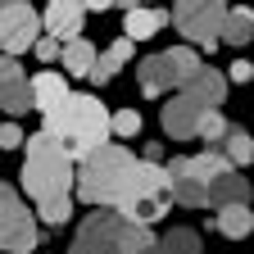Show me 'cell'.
Returning <instances> with one entry per match:
<instances>
[{"label": "cell", "instance_id": "cell-13", "mask_svg": "<svg viewBox=\"0 0 254 254\" xmlns=\"http://www.w3.org/2000/svg\"><path fill=\"white\" fill-rule=\"evenodd\" d=\"M132 50H136V46L127 41V37L109 41L105 50H95V64H91V73H86V77H91L95 86H109V82H114V77L127 68V64H132Z\"/></svg>", "mask_w": 254, "mask_h": 254}, {"label": "cell", "instance_id": "cell-11", "mask_svg": "<svg viewBox=\"0 0 254 254\" xmlns=\"http://www.w3.org/2000/svg\"><path fill=\"white\" fill-rule=\"evenodd\" d=\"M82 23H86V5L82 0H46V14H41V32L55 37L59 46L82 37Z\"/></svg>", "mask_w": 254, "mask_h": 254}, {"label": "cell", "instance_id": "cell-29", "mask_svg": "<svg viewBox=\"0 0 254 254\" xmlns=\"http://www.w3.org/2000/svg\"><path fill=\"white\" fill-rule=\"evenodd\" d=\"M141 159H145V164H164V145H154V141H141Z\"/></svg>", "mask_w": 254, "mask_h": 254}, {"label": "cell", "instance_id": "cell-26", "mask_svg": "<svg viewBox=\"0 0 254 254\" xmlns=\"http://www.w3.org/2000/svg\"><path fill=\"white\" fill-rule=\"evenodd\" d=\"M27 136H23V127L18 123H0V150H18Z\"/></svg>", "mask_w": 254, "mask_h": 254}, {"label": "cell", "instance_id": "cell-27", "mask_svg": "<svg viewBox=\"0 0 254 254\" xmlns=\"http://www.w3.org/2000/svg\"><path fill=\"white\" fill-rule=\"evenodd\" d=\"M32 50H37L41 64H55V59H59V41H55V37H37V41H32Z\"/></svg>", "mask_w": 254, "mask_h": 254}, {"label": "cell", "instance_id": "cell-25", "mask_svg": "<svg viewBox=\"0 0 254 254\" xmlns=\"http://www.w3.org/2000/svg\"><path fill=\"white\" fill-rule=\"evenodd\" d=\"M109 132H118V136H141V114H136V109L109 114Z\"/></svg>", "mask_w": 254, "mask_h": 254}, {"label": "cell", "instance_id": "cell-28", "mask_svg": "<svg viewBox=\"0 0 254 254\" xmlns=\"http://www.w3.org/2000/svg\"><path fill=\"white\" fill-rule=\"evenodd\" d=\"M222 77H227V82H250V77H254V68H250V59H236Z\"/></svg>", "mask_w": 254, "mask_h": 254}, {"label": "cell", "instance_id": "cell-14", "mask_svg": "<svg viewBox=\"0 0 254 254\" xmlns=\"http://www.w3.org/2000/svg\"><path fill=\"white\" fill-rule=\"evenodd\" d=\"M164 173H168V182H173V200H177V204H186V209H209V186L182 168V154L168 159Z\"/></svg>", "mask_w": 254, "mask_h": 254}, {"label": "cell", "instance_id": "cell-16", "mask_svg": "<svg viewBox=\"0 0 254 254\" xmlns=\"http://www.w3.org/2000/svg\"><path fill=\"white\" fill-rule=\"evenodd\" d=\"M182 91H190V95H195V100H200L204 109H218L222 100H227V77H222V73L213 68V64H200V68L190 73V82H186Z\"/></svg>", "mask_w": 254, "mask_h": 254}, {"label": "cell", "instance_id": "cell-15", "mask_svg": "<svg viewBox=\"0 0 254 254\" xmlns=\"http://www.w3.org/2000/svg\"><path fill=\"white\" fill-rule=\"evenodd\" d=\"M164 27H168V14H164V9H154V5H136V9H127V14H123V37L132 41V46L159 37Z\"/></svg>", "mask_w": 254, "mask_h": 254}, {"label": "cell", "instance_id": "cell-31", "mask_svg": "<svg viewBox=\"0 0 254 254\" xmlns=\"http://www.w3.org/2000/svg\"><path fill=\"white\" fill-rule=\"evenodd\" d=\"M145 254H168V250H164V245H159V236H154V245H150Z\"/></svg>", "mask_w": 254, "mask_h": 254}, {"label": "cell", "instance_id": "cell-21", "mask_svg": "<svg viewBox=\"0 0 254 254\" xmlns=\"http://www.w3.org/2000/svg\"><path fill=\"white\" fill-rule=\"evenodd\" d=\"M59 59H64V73H68V77H86L91 64H95V46L86 37H73V41L59 46Z\"/></svg>", "mask_w": 254, "mask_h": 254}, {"label": "cell", "instance_id": "cell-20", "mask_svg": "<svg viewBox=\"0 0 254 254\" xmlns=\"http://www.w3.org/2000/svg\"><path fill=\"white\" fill-rule=\"evenodd\" d=\"M254 37V14L245 5H227V14H222V32H218V41H227V46H250Z\"/></svg>", "mask_w": 254, "mask_h": 254}, {"label": "cell", "instance_id": "cell-10", "mask_svg": "<svg viewBox=\"0 0 254 254\" xmlns=\"http://www.w3.org/2000/svg\"><path fill=\"white\" fill-rule=\"evenodd\" d=\"M200 118H204V105H200L190 91H177L173 100L164 105V114H159V123H164V132H168L173 141H195Z\"/></svg>", "mask_w": 254, "mask_h": 254}, {"label": "cell", "instance_id": "cell-32", "mask_svg": "<svg viewBox=\"0 0 254 254\" xmlns=\"http://www.w3.org/2000/svg\"><path fill=\"white\" fill-rule=\"evenodd\" d=\"M141 5H150V0H141Z\"/></svg>", "mask_w": 254, "mask_h": 254}, {"label": "cell", "instance_id": "cell-8", "mask_svg": "<svg viewBox=\"0 0 254 254\" xmlns=\"http://www.w3.org/2000/svg\"><path fill=\"white\" fill-rule=\"evenodd\" d=\"M37 245H41V232H37L32 209L18 200V190L9 182H0V250L5 254H32Z\"/></svg>", "mask_w": 254, "mask_h": 254}, {"label": "cell", "instance_id": "cell-4", "mask_svg": "<svg viewBox=\"0 0 254 254\" xmlns=\"http://www.w3.org/2000/svg\"><path fill=\"white\" fill-rule=\"evenodd\" d=\"M154 245V232L141 222H127L114 209H91L77 222V236L68 254H145Z\"/></svg>", "mask_w": 254, "mask_h": 254}, {"label": "cell", "instance_id": "cell-23", "mask_svg": "<svg viewBox=\"0 0 254 254\" xmlns=\"http://www.w3.org/2000/svg\"><path fill=\"white\" fill-rule=\"evenodd\" d=\"M159 245H164L168 254H200V236L190 232V227H173L159 236Z\"/></svg>", "mask_w": 254, "mask_h": 254}, {"label": "cell", "instance_id": "cell-18", "mask_svg": "<svg viewBox=\"0 0 254 254\" xmlns=\"http://www.w3.org/2000/svg\"><path fill=\"white\" fill-rule=\"evenodd\" d=\"M209 204L222 209V204H250V182L241 177V168H227L222 177L209 182Z\"/></svg>", "mask_w": 254, "mask_h": 254}, {"label": "cell", "instance_id": "cell-3", "mask_svg": "<svg viewBox=\"0 0 254 254\" xmlns=\"http://www.w3.org/2000/svg\"><path fill=\"white\" fill-rule=\"evenodd\" d=\"M132 168H136V154L127 145H109V141L95 145L73 168V200H82L91 209H114L123 182L132 177Z\"/></svg>", "mask_w": 254, "mask_h": 254}, {"label": "cell", "instance_id": "cell-9", "mask_svg": "<svg viewBox=\"0 0 254 254\" xmlns=\"http://www.w3.org/2000/svg\"><path fill=\"white\" fill-rule=\"evenodd\" d=\"M41 37V14L32 9V0H0V55H23Z\"/></svg>", "mask_w": 254, "mask_h": 254}, {"label": "cell", "instance_id": "cell-17", "mask_svg": "<svg viewBox=\"0 0 254 254\" xmlns=\"http://www.w3.org/2000/svg\"><path fill=\"white\" fill-rule=\"evenodd\" d=\"M27 82H32V109H41V114L59 109V105L73 95V91H68V77H64V73H32Z\"/></svg>", "mask_w": 254, "mask_h": 254}, {"label": "cell", "instance_id": "cell-5", "mask_svg": "<svg viewBox=\"0 0 254 254\" xmlns=\"http://www.w3.org/2000/svg\"><path fill=\"white\" fill-rule=\"evenodd\" d=\"M168 209H173V182H168L164 164H145V159H136L132 177L123 182L118 200H114V213H123L127 222L150 227V222H159Z\"/></svg>", "mask_w": 254, "mask_h": 254}, {"label": "cell", "instance_id": "cell-30", "mask_svg": "<svg viewBox=\"0 0 254 254\" xmlns=\"http://www.w3.org/2000/svg\"><path fill=\"white\" fill-rule=\"evenodd\" d=\"M86 5V14H105V9H114V0H82Z\"/></svg>", "mask_w": 254, "mask_h": 254}, {"label": "cell", "instance_id": "cell-6", "mask_svg": "<svg viewBox=\"0 0 254 254\" xmlns=\"http://www.w3.org/2000/svg\"><path fill=\"white\" fill-rule=\"evenodd\" d=\"M200 50L195 46H173V50H159V55H145L141 68H136V86L141 95H168V91H182L190 82V73L200 68Z\"/></svg>", "mask_w": 254, "mask_h": 254}, {"label": "cell", "instance_id": "cell-22", "mask_svg": "<svg viewBox=\"0 0 254 254\" xmlns=\"http://www.w3.org/2000/svg\"><path fill=\"white\" fill-rule=\"evenodd\" d=\"M213 150L227 159L232 168H245V164H250V154H254V141H250V132H245V127H227V136H222Z\"/></svg>", "mask_w": 254, "mask_h": 254}, {"label": "cell", "instance_id": "cell-19", "mask_svg": "<svg viewBox=\"0 0 254 254\" xmlns=\"http://www.w3.org/2000/svg\"><path fill=\"white\" fill-rule=\"evenodd\" d=\"M209 227L218 236H227V241H245L250 227H254V218H250V204H222L213 218H209Z\"/></svg>", "mask_w": 254, "mask_h": 254}, {"label": "cell", "instance_id": "cell-12", "mask_svg": "<svg viewBox=\"0 0 254 254\" xmlns=\"http://www.w3.org/2000/svg\"><path fill=\"white\" fill-rule=\"evenodd\" d=\"M0 109L14 114V118L32 109V82L9 55H0Z\"/></svg>", "mask_w": 254, "mask_h": 254}, {"label": "cell", "instance_id": "cell-1", "mask_svg": "<svg viewBox=\"0 0 254 254\" xmlns=\"http://www.w3.org/2000/svg\"><path fill=\"white\" fill-rule=\"evenodd\" d=\"M23 190L32 195L37 213L50 227H64L73 218V159L55 136L37 132L23 141Z\"/></svg>", "mask_w": 254, "mask_h": 254}, {"label": "cell", "instance_id": "cell-7", "mask_svg": "<svg viewBox=\"0 0 254 254\" xmlns=\"http://www.w3.org/2000/svg\"><path fill=\"white\" fill-rule=\"evenodd\" d=\"M222 14H227V0H173L168 23H177V32L195 50H213L222 32Z\"/></svg>", "mask_w": 254, "mask_h": 254}, {"label": "cell", "instance_id": "cell-2", "mask_svg": "<svg viewBox=\"0 0 254 254\" xmlns=\"http://www.w3.org/2000/svg\"><path fill=\"white\" fill-rule=\"evenodd\" d=\"M46 136H55L64 150H68V159L77 164L82 154H91L95 145L109 141V109L100 95H68L59 109L46 114Z\"/></svg>", "mask_w": 254, "mask_h": 254}, {"label": "cell", "instance_id": "cell-24", "mask_svg": "<svg viewBox=\"0 0 254 254\" xmlns=\"http://www.w3.org/2000/svg\"><path fill=\"white\" fill-rule=\"evenodd\" d=\"M227 127H232V123L222 118L218 109H204V118H200V127H195V136H200V141H209V150H213L222 136H227Z\"/></svg>", "mask_w": 254, "mask_h": 254}]
</instances>
